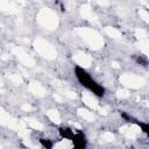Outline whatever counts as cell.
Returning a JSON list of instances; mask_svg holds the SVG:
<instances>
[{"label":"cell","mask_w":149,"mask_h":149,"mask_svg":"<svg viewBox=\"0 0 149 149\" xmlns=\"http://www.w3.org/2000/svg\"><path fill=\"white\" fill-rule=\"evenodd\" d=\"M76 77L79 80V83L83 86H85L86 88H88L91 92H93L94 94H97L99 97H102L104 95V92H105L104 87L100 86L99 84H97L85 70H83V69H80V68L77 66L76 68Z\"/></svg>","instance_id":"obj_1"},{"label":"cell","mask_w":149,"mask_h":149,"mask_svg":"<svg viewBox=\"0 0 149 149\" xmlns=\"http://www.w3.org/2000/svg\"><path fill=\"white\" fill-rule=\"evenodd\" d=\"M59 134L63 139H68V140H72L73 135H74V132L68 127H62L59 128Z\"/></svg>","instance_id":"obj_2"},{"label":"cell","mask_w":149,"mask_h":149,"mask_svg":"<svg viewBox=\"0 0 149 149\" xmlns=\"http://www.w3.org/2000/svg\"><path fill=\"white\" fill-rule=\"evenodd\" d=\"M40 142L43 144V147L44 148H47V149H51L52 148V142H50V140H45V139H41L40 140Z\"/></svg>","instance_id":"obj_3"}]
</instances>
